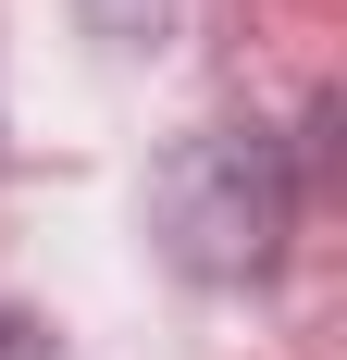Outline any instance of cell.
Masks as SVG:
<instances>
[{"mask_svg": "<svg viewBox=\"0 0 347 360\" xmlns=\"http://www.w3.org/2000/svg\"><path fill=\"white\" fill-rule=\"evenodd\" d=\"M162 224H174V249L199 261V274H248V261H273V236H285V174L248 137H199L162 174Z\"/></svg>", "mask_w": 347, "mask_h": 360, "instance_id": "1", "label": "cell"}]
</instances>
